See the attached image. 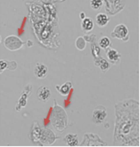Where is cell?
Returning <instances> with one entry per match:
<instances>
[{"label":"cell","mask_w":140,"mask_h":147,"mask_svg":"<svg viewBox=\"0 0 140 147\" xmlns=\"http://www.w3.org/2000/svg\"><path fill=\"white\" fill-rule=\"evenodd\" d=\"M103 1L102 0H92L90 2L91 8L94 10H100L101 7L103 6Z\"/></svg>","instance_id":"obj_22"},{"label":"cell","mask_w":140,"mask_h":147,"mask_svg":"<svg viewBox=\"0 0 140 147\" xmlns=\"http://www.w3.org/2000/svg\"><path fill=\"white\" fill-rule=\"evenodd\" d=\"M107 50V57L109 60V62L112 65H120V59H121V54L114 48L113 47H108L106 49Z\"/></svg>","instance_id":"obj_11"},{"label":"cell","mask_w":140,"mask_h":147,"mask_svg":"<svg viewBox=\"0 0 140 147\" xmlns=\"http://www.w3.org/2000/svg\"><path fill=\"white\" fill-rule=\"evenodd\" d=\"M111 46V41H110V39L108 37H101L100 40H99V47L102 49H107L108 47H110Z\"/></svg>","instance_id":"obj_20"},{"label":"cell","mask_w":140,"mask_h":147,"mask_svg":"<svg viewBox=\"0 0 140 147\" xmlns=\"http://www.w3.org/2000/svg\"><path fill=\"white\" fill-rule=\"evenodd\" d=\"M94 65L98 67H100V69L105 73L108 71L109 69V62L105 59L103 57L100 56L97 59H94Z\"/></svg>","instance_id":"obj_15"},{"label":"cell","mask_w":140,"mask_h":147,"mask_svg":"<svg viewBox=\"0 0 140 147\" xmlns=\"http://www.w3.org/2000/svg\"><path fill=\"white\" fill-rule=\"evenodd\" d=\"M107 108L102 105H99L94 109V110L93 112L92 120L95 125H100L104 122V121L107 119Z\"/></svg>","instance_id":"obj_7"},{"label":"cell","mask_w":140,"mask_h":147,"mask_svg":"<svg viewBox=\"0 0 140 147\" xmlns=\"http://www.w3.org/2000/svg\"><path fill=\"white\" fill-rule=\"evenodd\" d=\"M105 9H106V11L109 14V15H112V16H114L116 14H118L119 12H120L126 3L124 1H105Z\"/></svg>","instance_id":"obj_5"},{"label":"cell","mask_w":140,"mask_h":147,"mask_svg":"<svg viewBox=\"0 0 140 147\" xmlns=\"http://www.w3.org/2000/svg\"><path fill=\"white\" fill-rule=\"evenodd\" d=\"M106 141L102 140L99 135L94 134H86L81 146H107Z\"/></svg>","instance_id":"obj_3"},{"label":"cell","mask_w":140,"mask_h":147,"mask_svg":"<svg viewBox=\"0 0 140 147\" xmlns=\"http://www.w3.org/2000/svg\"><path fill=\"white\" fill-rule=\"evenodd\" d=\"M34 74L37 78L42 79V78H46V76L48 74V67L44 64L37 63L34 68Z\"/></svg>","instance_id":"obj_13"},{"label":"cell","mask_w":140,"mask_h":147,"mask_svg":"<svg viewBox=\"0 0 140 147\" xmlns=\"http://www.w3.org/2000/svg\"><path fill=\"white\" fill-rule=\"evenodd\" d=\"M80 16H81V20H84V19L86 18V15H85L84 12H81V15H80Z\"/></svg>","instance_id":"obj_25"},{"label":"cell","mask_w":140,"mask_h":147,"mask_svg":"<svg viewBox=\"0 0 140 147\" xmlns=\"http://www.w3.org/2000/svg\"><path fill=\"white\" fill-rule=\"evenodd\" d=\"M83 38H84V40H85L86 41L90 42L91 44H92V43H94V42L96 41V36H95V34H93L85 35Z\"/></svg>","instance_id":"obj_24"},{"label":"cell","mask_w":140,"mask_h":147,"mask_svg":"<svg viewBox=\"0 0 140 147\" xmlns=\"http://www.w3.org/2000/svg\"><path fill=\"white\" fill-rule=\"evenodd\" d=\"M60 137H57L52 130L49 128H42V135L39 143L44 146H50L53 145Z\"/></svg>","instance_id":"obj_9"},{"label":"cell","mask_w":140,"mask_h":147,"mask_svg":"<svg viewBox=\"0 0 140 147\" xmlns=\"http://www.w3.org/2000/svg\"><path fill=\"white\" fill-rule=\"evenodd\" d=\"M17 67V64L16 61H10V60H4L1 59L0 61V71L1 73L3 72L4 70L8 69L10 71H14Z\"/></svg>","instance_id":"obj_14"},{"label":"cell","mask_w":140,"mask_h":147,"mask_svg":"<svg viewBox=\"0 0 140 147\" xmlns=\"http://www.w3.org/2000/svg\"><path fill=\"white\" fill-rule=\"evenodd\" d=\"M94 22L89 17H86L84 20L81 21V28L84 32L87 33L92 31L94 29Z\"/></svg>","instance_id":"obj_19"},{"label":"cell","mask_w":140,"mask_h":147,"mask_svg":"<svg viewBox=\"0 0 140 147\" xmlns=\"http://www.w3.org/2000/svg\"><path fill=\"white\" fill-rule=\"evenodd\" d=\"M64 141L66 142L67 146H77L79 145V140H78V135L77 134H68L64 138Z\"/></svg>","instance_id":"obj_18"},{"label":"cell","mask_w":140,"mask_h":147,"mask_svg":"<svg viewBox=\"0 0 140 147\" xmlns=\"http://www.w3.org/2000/svg\"><path fill=\"white\" fill-rule=\"evenodd\" d=\"M27 43H28V46H29V47H32V45H33V43H32L31 41H29V40H28Z\"/></svg>","instance_id":"obj_26"},{"label":"cell","mask_w":140,"mask_h":147,"mask_svg":"<svg viewBox=\"0 0 140 147\" xmlns=\"http://www.w3.org/2000/svg\"><path fill=\"white\" fill-rule=\"evenodd\" d=\"M75 45H76V47H77L79 50H83V49H85V47H86V40H84L83 37L80 36V37L76 40Z\"/></svg>","instance_id":"obj_23"},{"label":"cell","mask_w":140,"mask_h":147,"mask_svg":"<svg viewBox=\"0 0 140 147\" xmlns=\"http://www.w3.org/2000/svg\"><path fill=\"white\" fill-rule=\"evenodd\" d=\"M109 21H110V17L107 14H103V13L98 14L95 18L96 24L100 28L106 27L107 25V23L109 22Z\"/></svg>","instance_id":"obj_16"},{"label":"cell","mask_w":140,"mask_h":147,"mask_svg":"<svg viewBox=\"0 0 140 147\" xmlns=\"http://www.w3.org/2000/svg\"><path fill=\"white\" fill-rule=\"evenodd\" d=\"M111 35L112 38L119 39L123 41H127L129 40V31L125 24L117 25L113 30V32L111 33Z\"/></svg>","instance_id":"obj_8"},{"label":"cell","mask_w":140,"mask_h":147,"mask_svg":"<svg viewBox=\"0 0 140 147\" xmlns=\"http://www.w3.org/2000/svg\"><path fill=\"white\" fill-rule=\"evenodd\" d=\"M73 87V84L71 82H66L62 85H56V90L61 95V96H68L70 92V90Z\"/></svg>","instance_id":"obj_17"},{"label":"cell","mask_w":140,"mask_h":147,"mask_svg":"<svg viewBox=\"0 0 140 147\" xmlns=\"http://www.w3.org/2000/svg\"><path fill=\"white\" fill-rule=\"evenodd\" d=\"M51 96V90L48 86H41L37 90V97L40 101L47 102Z\"/></svg>","instance_id":"obj_12"},{"label":"cell","mask_w":140,"mask_h":147,"mask_svg":"<svg viewBox=\"0 0 140 147\" xmlns=\"http://www.w3.org/2000/svg\"><path fill=\"white\" fill-rule=\"evenodd\" d=\"M54 102L55 104L50 116V122L54 128H55L59 132H62L68 125V115L65 109L57 103L56 100H55Z\"/></svg>","instance_id":"obj_2"},{"label":"cell","mask_w":140,"mask_h":147,"mask_svg":"<svg viewBox=\"0 0 140 147\" xmlns=\"http://www.w3.org/2000/svg\"><path fill=\"white\" fill-rule=\"evenodd\" d=\"M42 127H40V125L38 124L37 121H34L32 124V127L30 128L29 134V140L33 142V143H39L40 139H41V135H42Z\"/></svg>","instance_id":"obj_10"},{"label":"cell","mask_w":140,"mask_h":147,"mask_svg":"<svg viewBox=\"0 0 140 147\" xmlns=\"http://www.w3.org/2000/svg\"><path fill=\"white\" fill-rule=\"evenodd\" d=\"M113 145L117 146H140V104L133 99L115 105Z\"/></svg>","instance_id":"obj_1"},{"label":"cell","mask_w":140,"mask_h":147,"mask_svg":"<svg viewBox=\"0 0 140 147\" xmlns=\"http://www.w3.org/2000/svg\"><path fill=\"white\" fill-rule=\"evenodd\" d=\"M3 44H4L5 47L8 50H10V51H16V50L22 48L24 42L22 41L16 35H9L4 39Z\"/></svg>","instance_id":"obj_6"},{"label":"cell","mask_w":140,"mask_h":147,"mask_svg":"<svg viewBox=\"0 0 140 147\" xmlns=\"http://www.w3.org/2000/svg\"><path fill=\"white\" fill-rule=\"evenodd\" d=\"M92 47H91V52L93 53V56L94 59H97L99 58L100 55V47L94 42V43H92L91 44Z\"/></svg>","instance_id":"obj_21"},{"label":"cell","mask_w":140,"mask_h":147,"mask_svg":"<svg viewBox=\"0 0 140 147\" xmlns=\"http://www.w3.org/2000/svg\"><path fill=\"white\" fill-rule=\"evenodd\" d=\"M32 90H33V86L31 84H28L25 85L23 90L22 91L21 93V96L17 102V104L16 106V111H21L23 108L26 107L27 105V101H28V98L29 97V96L31 95L32 93Z\"/></svg>","instance_id":"obj_4"}]
</instances>
